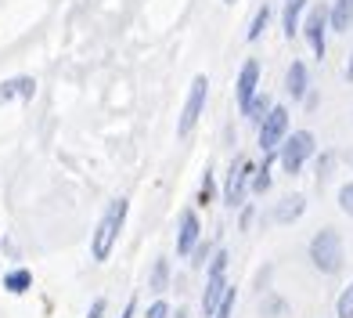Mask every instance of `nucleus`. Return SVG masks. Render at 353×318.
<instances>
[{
	"label": "nucleus",
	"instance_id": "8",
	"mask_svg": "<svg viewBox=\"0 0 353 318\" xmlns=\"http://www.w3.org/2000/svg\"><path fill=\"white\" fill-rule=\"evenodd\" d=\"M256 84H260V62L249 58L245 66H242V73H238V87H234L238 109H242V113H249V105H252V98H256Z\"/></svg>",
	"mask_w": 353,
	"mask_h": 318
},
{
	"label": "nucleus",
	"instance_id": "22",
	"mask_svg": "<svg viewBox=\"0 0 353 318\" xmlns=\"http://www.w3.org/2000/svg\"><path fill=\"white\" fill-rule=\"evenodd\" d=\"M339 206H343V214H350V217H353V181L339 188Z\"/></svg>",
	"mask_w": 353,
	"mask_h": 318
},
{
	"label": "nucleus",
	"instance_id": "18",
	"mask_svg": "<svg viewBox=\"0 0 353 318\" xmlns=\"http://www.w3.org/2000/svg\"><path fill=\"white\" fill-rule=\"evenodd\" d=\"M270 109H274V105H270V98H267V94H256V98H252V105H249V120H267V113H270Z\"/></svg>",
	"mask_w": 353,
	"mask_h": 318
},
{
	"label": "nucleus",
	"instance_id": "28",
	"mask_svg": "<svg viewBox=\"0 0 353 318\" xmlns=\"http://www.w3.org/2000/svg\"><path fill=\"white\" fill-rule=\"evenodd\" d=\"M134 311H137V300H134V297H130V304H126V311H123V315H119V318H130V315H134Z\"/></svg>",
	"mask_w": 353,
	"mask_h": 318
},
{
	"label": "nucleus",
	"instance_id": "13",
	"mask_svg": "<svg viewBox=\"0 0 353 318\" xmlns=\"http://www.w3.org/2000/svg\"><path fill=\"white\" fill-rule=\"evenodd\" d=\"M328 19H332L335 33H350V26H353V0H335L332 11H328Z\"/></svg>",
	"mask_w": 353,
	"mask_h": 318
},
{
	"label": "nucleus",
	"instance_id": "15",
	"mask_svg": "<svg viewBox=\"0 0 353 318\" xmlns=\"http://www.w3.org/2000/svg\"><path fill=\"white\" fill-rule=\"evenodd\" d=\"M303 210H307V199H303V196H288L285 203H278L274 221H278V225H288V221H296Z\"/></svg>",
	"mask_w": 353,
	"mask_h": 318
},
{
	"label": "nucleus",
	"instance_id": "17",
	"mask_svg": "<svg viewBox=\"0 0 353 318\" xmlns=\"http://www.w3.org/2000/svg\"><path fill=\"white\" fill-rule=\"evenodd\" d=\"M29 286H33V275H29L26 268H19V272L4 275V290H8V293H26Z\"/></svg>",
	"mask_w": 353,
	"mask_h": 318
},
{
	"label": "nucleus",
	"instance_id": "25",
	"mask_svg": "<svg viewBox=\"0 0 353 318\" xmlns=\"http://www.w3.org/2000/svg\"><path fill=\"white\" fill-rule=\"evenodd\" d=\"M144 318H170V308L163 304V300H155V304L148 308V315H144Z\"/></svg>",
	"mask_w": 353,
	"mask_h": 318
},
{
	"label": "nucleus",
	"instance_id": "16",
	"mask_svg": "<svg viewBox=\"0 0 353 318\" xmlns=\"http://www.w3.org/2000/svg\"><path fill=\"white\" fill-rule=\"evenodd\" d=\"M166 286H170V261H166V257H159V261H155V268H152L148 290H155V293H163Z\"/></svg>",
	"mask_w": 353,
	"mask_h": 318
},
{
	"label": "nucleus",
	"instance_id": "19",
	"mask_svg": "<svg viewBox=\"0 0 353 318\" xmlns=\"http://www.w3.org/2000/svg\"><path fill=\"white\" fill-rule=\"evenodd\" d=\"M335 315H339V318H353V282L339 293V300H335Z\"/></svg>",
	"mask_w": 353,
	"mask_h": 318
},
{
	"label": "nucleus",
	"instance_id": "31",
	"mask_svg": "<svg viewBox=\"0 0 353 318\" xmlns=\"http://www.w3.org/2000/svg\"><path fill=\"white\" fill-rule=\"evenodd\" d=\"M228 4H234V0H228Z\"/></svg>",
	"mask_w": 353,
	"mask_h": 318
},
{
	"label": "nucleus",
	"instance_id": "7",
	"mask_svg": "<svg viewBox=\"0 0 353 318\" xmlns=\"http://www.w3.org/2000/svg\"><path fill=\"white\" fill-rule=\"evenodd\" d=\"M252 174H256V167L249 163V159H234V167H231V174H228V188H223V203H228V206L242 203Z\"/></svg>",
	"mask_w": 353,
	"mask_h": 318
},
{
	"label": "nucleus",
	"instance_id": "21",
	"mask_svg": "<svg viewBox=\"0 0 353 318\" xmlns=\"http://www.w3.org/2000/svg\"><path fill=\"white\" fill-rule=\"evenodd\" d=\"M270 167L263 163V167H256V174H252V192H267L270 188V174H267Z\"/></svg>",
	"mask_w": 353,
	"mask_h": 318
},
{
	"label": "nucleus",
	"instance_id": "6",
	"mask_svg": "<svg viewBox=\"0 0 353 318\" xmlns=\"http://www.w3.org/2000/svg\"><path fill=\"white\" fill-rule=\"evenodd\" d=\"M205 94H210V80H205V76H195V80H191L188 105H184V113H181V123H176V131H181L184 138L191 134V127H195V123H199V116H202V109H205Z\"/></svg>",
	"mask_w": 353,
	"mask_h": 318
},
{
	"label": "nucleus",
	"instance_id": "26",
	"mask_svg": "<svg viewBox=\"0 0 353 318\" xmlns=\"http://www.w3.org/2000/svg\"><path fill=\"white\" fill-rule=\"evenodd\" d=\"M205 261H213V257H210V243H202V246L195 250V264H205Z\"/></svg>",
	"mask_w": 353,
	"mask_h": 318
},
{
	"label": "nucleus",
	"instance_id": "10",
	"mask_svg": "<svg viewBox=\"0 0 353 318\" xmlns=\"http://www.w3.org/2000/svg\"><path fill=\"white\" fill-rule=\"evenodd\" d=\"M195 243H199V217L191 214V210H184L181 232H176V253H181V257H188V253L195 250Z\"/></svg>",
	"mask_w": 353,
	"mask_h": 318
},
{
	"label": "nucleus",
	"instance_id": "1",
	"mask_svg": "<svg viewBox=\"0 0 353 318\" xmlns=\"http://www.w3.org/2000/svg\"><path fill=\"white\" fill-rule=\"evenodd\" d=\"M123 221H126V199H112L105 217L98 221V228H94V238H90L94 261H108V253H112V246H116V238H119Z\"/></svg>",
	"mask_w": 353,
	"mask_h": 318
},
{
	"label": "nucleus",
	"instance_id": "29",
	"mask_svg": "<svg viewBox=\"0 0 353 318\" xmlns=\"http://www.w3.org/2000/svg\"><path fill=\"white\" fill-rule=\"evenodd\" d=\"M346 80L353 84V55H350V62H346Z\"/></svg>",
	"mask_w": 353,
	"mask_h": 318
},
{
	"label": "nucleus",
	"instance_id": "2",
	"mask_svg": "<svg viewBox=\"0 0 353 318\" xmlns=\"http://www.w3.org/2000/svg\"><path fill=\"white\" fill-rule=\"evenodd\" d=\"M310 261L317 272L325 275H335L343 268V238L335 228H321L314 238H310Z\"/></svg>",
	"mask_w": 353,
	"mask_h": 318
},
{
	"label": "nucleus",
	"instance_id": "14",
	"mask_svg": "<svg viewBox=\"0 0 353 318\" xmlns=\"http://www.w3.org/2000/svg\"><path fill=\"white\" fill-rule=\"evenodd\" d=\"M307 8V0H285V11H281V22H285V37L292 40L299 33V15Z\"/></svg>",
	"mask_w": 353,
	"mask_h": 318
},
{
	"label": "nucleus",
	"instance_id": "4",
	"mask_svg": "<svg viewBox=\"0 0 353 318\" xmlns=\"http://www.w3.org/2000/svg\"><path fill=\"white\" fill-rule=\"evenodd\" d=\"M223 272H228V253H216V257L210 261V279H205V293H202V311H205V318L210 315H216V308H220V300L228 297V279H223Z\"/></svg>",
	"mask_w": 353,
	"mask_h": 318
},
{
	"label": "nucleus",
	"instance_id": "27",
	"mask_svg": "<svg viewBox=\"0 0 353 318\" xmlns=\"http://www.w3.org/2000/svg\"><path fill=\"white\" fill-rule=\"evenodd\" d=\"M87 318H105V300H94L90 311H87Z\"/></svg>",
	"mask_w": 353,
	"mask_h": 318
},
{
	"label": "nucleus",
	"instance_id": "30",
	"mask_svg": "<svg viewBox=\"0 0 353 318\" xmlns=\"http://www.w3.org/2000/svg\"><path fill=\"white\" fill-rule=\"evenodd\" d=\"M173 318H188V311H184V308H181V311H176V315H173Z\"/></svg>",
	"mask_w": 353,
	"mask_h": 318
},
{
	"label": "nucleus",
	"instance_id": "24",
	"mask_svg": "<svg viewBox=\"0 0 353 318\" xmlns=\"http://www.w3.org/2000/svg\"><path fill=\"white\" fill-rule=\"evenodd\" d=\"M231 311H234V290H228V297L220 300V308H216L213 318H231Z\"/></svg>",
	"mask_w": 353,
	"mask_h": 318
},
{
	"label": "nucleus",
	"instance_id": "5",
	"mask_svg": "<svg viewBox=\"0 0 353 318\" xmlns=\"http://www.w3.org/2000/svg\"><path fill=\"white\" fill-rule=\"evenodd\" d=\"M285 138H288V109L274 105V109L267 113V120L260 123V149H263L267 156H274V152L281 149Z\"/></svg>",
	"mask_w": 353,
	"mask_h": 318
},
{
	"label": "nucleus",
	"instance_id": "9",
	"mask_svg": "<svg viewBox=\"0 0 353 318\" xmlns=\"http://www.w3.org/2000/svg\"><path fill=\"white\" fill-rule=\"evenodd\" d=\"M328 26H332L328 11H325V8H314L310 19H307V40H310V47H314L317 58H325V33H328Z\"/></svg>",
	"mask_w": 353,
	"mask_h": 318
},
{
	"label": "nucleus",
	"instance_id": "23",
	"mask_svg": "<svg viewBox=\"0 0 353 318\" xmlns=\"http://www.w3.org/2000/svg\"><path fill=\"white\" fill-rule=\"evenodd\" d=\"M199 203H213V174L205 170V178H202V188H199Z\"/></svg>",
	"mask_w": 353,
	"mask_h": 318
},
{
	"label": "nucleus",
	"instance_id": "11",
	"mask_svg": "<svg viewBox=\"0 0 353 318\" xmlns=\"http://www.w3.org/2000/svg\"><path fill=\"white\" fill-rule=\"evenodd\" d=\"M307 84H310L307 66H303V62H292V66H288V73H285L288 94H292V98H307Z\"/></svg>",
	"mask_w": 353,
	"mask_h": 318
},
{
	"label": "nucleus",
	"instance_id": "3",
	"mask_svg": "<svg viewBox=\"0 0 353 318\" xmlns=\"http://www.w3.org/2000/svg\"><path fill=\"white\" fill-rule=\"evenodd\" d=\"M310 156H314V134H310V131L288 134V138L281 141V149H278V159H281L285 174H299L303 167H307Z\"/></svg>",
	"mask_w": 353,
	"mask_h": 318
},
{
	"label": "nucleus",
	"instance_id": "20",
	"mask_svg": "<svg viewBox=\"0 0 353 318\" xmlns=\"http://www.w3.org/2000/svg\"><path fill=\"white\" fill-rule=\"evenodd\" d=\"M267 22H270V8L263 4L260 11H256V19H252V26H249V40H260V33L267 29Z\"/></svg>",
	"mask_w": 353,
	"mask_h": 318
},
{
	"label": "nucleus",
	"instance_id": "12",
	"mask_svg": "<svg viewBox=\"0 0 353 318\" xmlns=\"http://www.w3.org/2000/svg\"><path fill=\"white\" fill-rule=\"evenodd\" d=\"M37 91V80L33 76H14L0 87V102H11V98H33Z\"/></svg>",
	"mask_w": 353,
	"mask_h": 318
}]
</instances>
